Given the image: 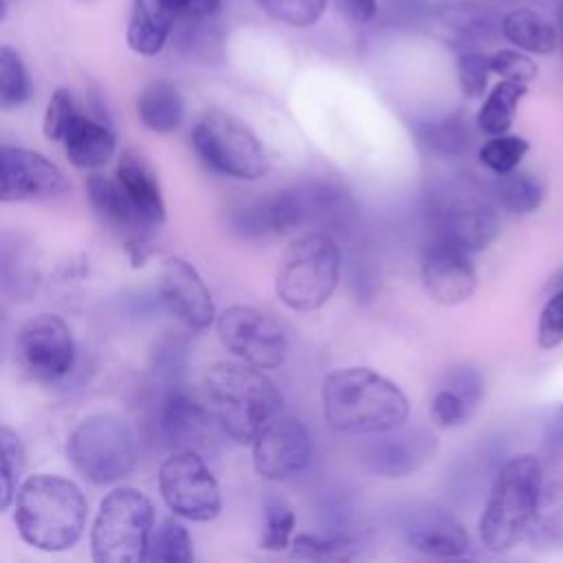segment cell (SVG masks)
Instances as JSON below:
<instances>
[{"label": "cell", "mask_w": 563, "mask_h": 563, "mask_svg": "<svg viewBox=\"0 0 563 563\" xmlns=\"http://www.w3.org/2000/svg\"><path fill=\"white\" fill-rule=\"evenodd\" d=\"M328 427L343 435H374L409 418V398L391 378L372 367H339L321 383Z\"/></svg>", "instance_id": "cell-1"}, {"label": "cell", "mask_w": 563, "mask_h": 563, "mask_svg": "<svg viewBox=\"0 0 563 563\" xmlns=\"http://www.w3.org/2000/svg\"><path fill=\"white\" fill-rule=\"evenodd\" d=\"M86 515L81 488L59 475H33L15 493V528L22 541L37 550L73 548L86 528Z\"/></svg>", "instance_id": "cell-2"}, {"label": "cell", "mask_w": 563, "mask_h": 563, "mask_svg": "<svg viewBox=\"0 0 563 563\" xmlns=\"http://www.w3.org/2000/svg\"><path fill=\"white\" fill-rule=\"evenodd\" d=\"M205 389L222 433L240 444H251L255 433L284 411L275 383L242 361L213 363L205 374Z\"/></svg>", "instance_id": "cell-3"}, {"label": "cell", "mask_w": 563, "mask_h": 563, "mask_svg": "<svg viewBox=\"0 0 563 563\" xmlns=\"http://www.w3.org/2000/svg\"><path fill=\"white\" fill-rule=\"evenodd\" d=\"M541 486L543 471L534 455L521 453L501 464L479 517V539L486 550L506 552L528 537Z\"/></svg>", "instance_id": "cell-4"}, {"label": "cell", "mask_w": 563, "mask_h": 563, "mask_svg": "<svg viewBox=\"0 0 563 563\" xmlns=\"http://www.w3.org/2000/svg\"><path fill=\"white\" fill-rule=\"evenodd\" d=\"M341 277V249L323 231L299 233L284 251L275 277L279 301L297 312H312L328 303Z\"/></svg>", "instance_id": "cell-5"}, {"label": "cell", "mask_w": 563, "mask_h": 563, "mask_svg": "<svg viewBox=\"0 0 563 563\" xmlns=\"http://www.w3.org/2000/svg\"><path fill=\"white\" fill-rule=\"evenodd\" d=\"M431 238L451 242L466 253L488 249L499 235V218L490 198L466 176L442 180L429 194Z\"/></svg>", "instance_id": "cell-6"}, {"label": "cell", "mask_w": 563, "mask_h": 563, "mask_svg": "<svg viewBox=\"0 0 563 563\" xmlns=\"http://www.w3.org/2000/svg\"><path fill=\"white\" fill-rule=\"evenodd\" d=\"M66 455L81 477L106 486L132 473L139 460V438L128 420L95 413L70 431Z\"/></svg>", "instance_id": "cell-7"}, {"label": "cell", "mask_w": 563, "mask_h": 563, "mask_svg": "<svg viewBox=\"0 0 563 563\" xmlns=\"http://www.w3.org/2000/svg\"><path fill=\"white\" fill-rule=\"evenodd\" d=\"M154 526V506L141 490L121 486L101 499L90 545L97 563H139Z\"/></svg>", "instance_id": "cell-8"}, {"label": "cell", "mask_w": 563, "mask_h": 563, "mask_svg": "<svg viewBox=\"0 0 563 563\" xmlns=\"http://www.w3.org/2000/svg\"><path fill=\"white\" fill-rule=\"evenodd\" d=\"M191 143L200 161L235 180H257L268 172V156L257 134L224 110L205 112L194 130Z\"/></svg>", "instance_id": "cell-9"}, {"label": "cell", "mask_w": 563, "mask_h": 563, "mask_svg": "<svg viewBox=\"0 0 563 563\" xmlns=\"http://www.w3.org/2000/svg\"><path fill=\"white\" fill-rule=\"evenodd\" d=\"M271 213L275 235H290L303 231H341L352 213L350 196L321 178H310L290 185L271 196Z\"/></svg>", "instance_id": "cell-10"}, {"label": "cell", "mask_w": 563, "mask_h": 563, "mask_svg": "<svg viewBox=\"0 0 563 563\" xmlns=\"http://www.w3.org/2000/svg\"><path fill=\"white\" fill-rule=\"evenodd\" d=\"M158 488L167 508L183 519L211 521L222 510L220 486L198 453H172L161 466Z\"/></svg>", "instance_id": "cell-11"}, {"label": "cell", "mask_w": 563, "mask_h": 563, "mask_svg": "<svg viewBox=\"0 0 563 563\" xmlns=\"http://www.w3.org/2000/svg\"><path fill=\"white\" fill-rule=\"evenodd\" d=\"M218 336L233 356L257 369H275L288 354L284 328L260 308L229 306L222 310Z\"/></svg>", "instance_id": "cell-12"}, {"label": "cell", "mask_w": 563, "mask_h": 563, "mask_svg": "<svg viewBox=\"0 0 563 563\" xmlns=\"http://www.w3.org/2000/svg\"><path fill=\"white\" fill-rule=\"evenodd\" d=\"M251 446L255 471L271 482H286L303 473L314 457V442L308 427L286 411L273 416L255 433Z\"/></svg>", "instance_id": "cell-13"}, {"label": "cell", "mask_w": 563, "mask_h": 563, "mask_svg": "<svg viewBox=\"0 0 563 563\" xmlns=\"http://www.w3.org/2000/svg\"><path fill=\"white\" fill-rule=\"evenodd\" d=\"M15 356L31 378H62L75 361V341L68 323L51 312L31 317L15 336Z\"/></svg>", "instance_id": "cell-14"}, {"label": "cell", "mask_w": 563, "mask_h": 563, "mask_svg": "<svg viewBox=\"0 0 563 563\" xmlns=\"http://www.w3.org/2000/svg\"><path fill=\"white\" fill-rule=\"evenodd\" d=\"M158 433L167 449L211 455L220 442V424L211 409L196 402L185 391L172 389L163 394L158 411Z\"/></svg>", "instance_id": "cell-15"}, {"label": "cell", "mask_w": 563, "mask_h": 563, "mask_svg": "<svg viewBox=\"0 0 563 563\" xmlns=\"http://www.w3.org/2000/svg\"><path fill=\"white\" fill-rule=\"evenodd\" d=\"M68 189L64 172L44 154L0 145V202L48 200Z\"/></svg>", "instance_id": "cell-16"}, {"label": "cell", "mask_w": 563, "mask_h": 563, "mask_svg": "<svg viewBox=\"0 0 563 563\" xmlns=\"http://www.w3.org/2000/svg\"><path fill=\"white\" fill-rule=\"evenodd\" d=\"M420 279L427 295L440 306H460L477 288V271L471 253L440 238H429L422 249Z\"/></svg>", "instance_id": "cell-17"}, {"label": "cell", "mask_w": 563, "mask_h": 563, "mask_svg": "<svg viewBox=\"0 0 563 563\" xmlns=\"http://www.w3.org/2000/svg\"><path fill=\"white\" fill-rule=\"evenodd\" d=\"M86 191L101 222L123 240V246L132 264L143 266L150 257L154 229L136 213V209L130 205V200L121 191L119 183L108 176L92 174L86 180Z\"/></svg>", "instance_id": "cell-18"}, {"label": "cell", "mask_w": 563, "mask_h": 563, "mask_svg": "<svg viewBox=\"0 0 563 563\" xmlns=\"http://www.w3.org/2000/svg\"><path fill=\"white\" fill-rule=\"evenodd\" d=\"M438 442L424 429L394 427L374 433L363 449V464L369 473L387 479H402L422 468L435 453Z\"/></svg>", "instance_id": "cell-19"}, {"label": "cell", "mask_w": 563, "mask_h": 563, "mask_svg": "<svg viewBox=\"0 0 563 563\" xmlns=\"http://www.w3.org/2000/svg\"><path fill=\"white\" fill-rule=\"evenodd\" d=\"M161 303L185 325L205 330L216 321V306L200 273L183 257H167L158 273Z\"/></svg>", "instance_id": "cell-20"}, {"label": "cell", "mask_w": 563, "mask_h": 563, "mask_svg": "<svg viewBox=\"0 0 563 563\" xmlns=\"http://www.w3.org/2000/svg\"><path fill=\"white\" fill-rule=\"evenodd\" d=\"M402 537L409 548L429 556L455 559L471 550L468 532L453 515L440 508L413 510L402 523Z\"/></svg>", "instance_id": "cell-21"}, {"label": "cell", "mask_w": 563, "mask_h": 563, "mask_svg": "<svg viewBox=\"0 0 563 563\" xmlns=\"http://www.w3.org/2000/svg\"><path fill=\"white\" fill-rule=\"evenodd\" d=\"M484 396V378L475 367L460 365L444 374L431 398V418L442 429L464 424Z\"/></svg>", "instance_id": "cell-22"}, {"label": "cell", "mask_w": 563, "mask_h": 563, "mask_svg": "<svg viewBox=\"0 0 563 563\" xmlns=\"http://www.w3.org/2000/svg\"><path fill=\"white\" fill-rule=\"evenodd\" d=\"M117 183L136 213L152 229H158L165 222V202L158 180L150 163L136 150H125L121 154L117 165Z\"/></svg>", "instance_id": "cell-23"}, {"label": "cell", "mask_w": 563, "mask_h": 563, "mask_svg": "<svg viewBox=\"0 0 563 563\" xmlns=\"http://www.w3.org/2000/svg\"><path fill=\"white\" fill-rule=\"evenodd\" d=\"M431 13L442 26L455 33L462 48H477V44L501 33V20H497L490 7L477 0H438Z\"/></svg>", "instance_id": "cell-24"}, {"label": "cell", "mask_w": 563, "mask_h": 563, "mask_svg": "<svg viewBox=\"0 0 563 563\" xmlns=\"http://www.w3.org/2000/svg\"><path fill=\"white\" fill-rule=\"evenodd\" d=\"M68 161L79 169L103 167L114 154V132L108 123L75 114L62 136Z\"/></svg>", "instance_id": "cell-25"}, {"label": "cell", "mask_w": 563, "mask_h": 563, "mask_svg": "<svg viewBox=\"0 0 563 563\" xmlns=\"http://www.w3.org/2000/svg\"><path fill=\"white\" fill-rule=\"evenodd\" d=\"M176 15L163 0H134L128 44L139 55H156L172 35Z\"/></svg>", "instance_id": "cell-26"}, {"label": "cell", "mask_w": 563, "mask_h": 563, "mask_svg": "<svg viewBox=\"0 0 563 563\" xmlns=\"http://www.w3.org/2000/svg\"><path fill=\"white\" fill-rule=\"evenodd\" d=\"M504 37L523 53L550 55L559 44L556 26L541 13L519 7L508 11L499 24Z\"/></svg>", "instance_id": "cell-27"}, {"label": "cell", "mask_w": 563, "mask_h": 563, "mask_svg": "<svg viewBox=\"0 0 563 563\" xmlns=\"http://www.w3.org/2000/svg\"><path fill=\"white\" fill-rule=\"evenodd\" d=\"M141 123L158 134L178 130L185 114V101L172 81L156 79L143 88L136 101Z\"/></svg>", "instance_id": "cell-28"}, {"label": "cell", "mask_w": 563, "mask_h": 563, "mask_svg": "<svg viewBox=\"0 0 563 563\" xmlns=\"http://www.w3.org/2000/svg\"><path fill=\"white\" fill-rule=\"evenodd\" d=\"M413 136L422 152L438 158H460L471 145V128L462 114L420 121L413 128Z\"/></svg>", "instance_id": "cell-29"}, {"label": "cell", "mask_w": 563, "mask_h": 563, "mask_svg": "<svg viewBox=\"0 0 563 563\" xmlns=\"http://www.w3.org/2000/svg\"><path fill=\"white\" fill-rule=\"evenodd\" d=\"M495 176L497 178L490 187V198L499 209L510 216H528L541 207L543 185L534 174L510 169Z\"/></svg>", "instance_id": "cell-30"}, {"label": "cell", "mask_w": 563, "mask_h": 563, "mask_svg": "<svg viewBox=\"0 0 563 563\" xmlns=\"http://www.w3.org/2000/svg\"><path fill=\"white\" fill-rule=\"evenodd\" d=\"M526 95H528V84H517V81L501 79L488 92L482 108L477 110L475 123H477L479 132H484L486 136L506 134L510 130V125L515 123L517 106Z\"/></svg>", "instance_id": "cell-31"}, {"label": "cell", "mask_w": 563, "mask_h": 563, "mask_svg": "<svg viewBox=\"0 0 563 563\" xmlns=\"http://www.w3.org/2000/svg\"><path fill=\"white\" fill-rule=\"evenodd\" d=\"M143 561H150V563L194 561V541L189 530L174 517H167L158 526H152Z\"/></svg>", "instance_id": "cell-32"}, {"label": "cell", "mask_w": 563, "mask_h": 563, "mask_svg": "<svg viewBox=\"0 0 563 563\" xmlns=\"http://www.w3.org/2000/svg\"><path fill=\"white\" fill-rule=\"evenodd\" d=\"M180 31L176 37L178 48L205 64H213L218 59H222L224 53V31L220 29V24L213 20V15L209 18H189V20H180Z\"/></svg>", "instance_id": "cell-33"}, {"label": "cell", "mask_w": 563, "mask_h": 563, "mask_svg": "<svg viewBox=\"0 0 563 563\" xmlns=\"http://www.w3.org/2000/svg\"><path fill=\"white\" fill-rule=\"evenodd\" d=\"M528 537L543 545H563V482L541 486Z\"/></svg>", "instance_id": "cell-34"}, {"label": "cell", "mask_w": 563, "mask_h": 563, "mask_svg": "<svg viewBox=\"0 0 563 563\" xmlns=\"http://www.w3.org/2000/svg\"><path fill=\"white\" fill-rule=\"evenodd\" d=\"M31 97L33 81L20 53L0 44V110L22 108Z\"/></svg>", "instance_id": "cell-35"}, {"label": "cell", "mask_w": 563, "mask_h": 563, "mask_svg": "<svg viewBox=\"0 0 563 563\" xmlns=\"http://www.w3.org/2000/svg\"><path fill=\"white\" fill-rule=\"evenodd\" d=\"M189 367V343L183 336H165L158 341L152 356V374L156 385H161L167 394L178 389Z\"/></svg>", "instance_id": "cell-36"}, {"label": "cell", "mask_w": 563, "mask_h": 563, "mask_svg": "<svg viewBox=\"0 0 563 563\" xmlns=\"http://www.w3.org/2000/svg\"><path fill=\"white\" fill-rule=\"evenodd\" d=\"M26 464V453L20 435L0 424V512H4L18 493V482Z\"/></svg>", "instance_id": "cell-37"}, {"label": "cell", "mask_w": 563, "mask_h": 563, "mask_svg": "<svg viewBox=\"0 0 563 563\" xmlns=\"http://www.w3.org/2000/svg\"><path fill=\"white\" fill-rule=\"evenodd\" d=\"M354 539L343 532H328V534H312L301 532L295 534L290 541V550L295 556L310 559V561H339L354 556Z\"/></svg>", "instance_id": "cell-38"}, {"label": "cell", "mask_w": 563, "mask_h": 563, "mask_svg": "<svg viewBox=\"0 0 563 563\" xmlns=\"http://www.w3.org/2000/svg\"><path fill=\"white\" fill-rule=\"evenodd\" d=\"M227 227L238 238L260 240L273 235V213H271V196L260 200L240 202L227 211Z\"/></svg>", "instance_id": "cell-39"}, {"label": "cell", "mask_w": 563, "mask_h": 563, "mask_svg": "<svg viewBox=\"0 0 563 563\" xmlns=\"http://www.w3.org/2000/svg\"><path fill=\"white\" fill-rule=\"evenodd\" d=\"M295 510L279 497H268L264 501V530L260 539V548L268 552H282L290 548L295 532Z\"/></svg>", "instance_id": "cell-40"}, {"label": "cell", "mask_w": 563, "mask_h": 563, "mask_svg": "<svg viewBox=\"0 0 563 563\" xmlns=\"http://www.w3.org/2000/svg\"><path fill=\"white\" fill-rule=\"evenodd\" d=\"M530 145L523 136L517 134H497L488 136V141L479 147V163L493 174H504L517 169L528 154Z\"/></svg>", "instance_id": "cell-41"}, {"label": "cell", "mask_w": 563, "mask_h": 563, "mask_svg": "<svg viewBox=\"0 0 563 563\" xmlns=\"http://www.w3.org/2000/svg\"><path fill=\"white\" fill-rule=\"evenodd\" d=\"M271 18L288 26H312L325 9V0H255Z\"/></svg>", "instance_id": "cell-42"}, {"label": "cell", "mask_w": 563, "mask_h": 563, "mask_svg": "<svg viewBox=\"0 0 563 563\" xmlns=\"http://www.w3.org/2000/svg\"><path fill=\"white\" fill-rule=\"evenodd\" d=\"M490 75L488 55L477 48H462L457 57V81L466 97L479 99L486 92Z\"/></svg>", "instance_id": "cell-43"}, {"label": "cell", "mask_w": 563, "mask_h": 563, "mask_svg": "<svg viewBox=\"0 0 563 563\" xmlns=\"http://www.w3.org/2000/svg\"><path fill=\"white\" fill-rule=\"evenodd\" d=\"M488 64H490V73L499 75L501 79L517 81V84H530L539 73L537 64L519 48L517 51L501 48V51L488 55Z\"/></svg>", "instance_id": "cell-44"}, {"label": "cell", "mask_w": 563, "mask_h": 563, "mask_svg": "<svg viewBox=\"0 0 563 563\" xmlns=\"http://www.w3.org/2000/svg\"><path fill=\"white\" fill-rule=\"evenodd\" d=\"M77 114L75 101L66 88H57L46 106L44 112V134L48 141H62L68 123Z\"/></svg>", "instance_id": "cell-45"}, {"label": "cell", "mask_w": 563, "mask_h": 563, "mask_svg": "<svg viewBox=\"0 0 563 563\" xmlns=\"http://www.w3.org/2000/svg\"><path fill=\"white\" fill-rule=\"evenodd\" d=\"M537 341L543 350H552L563 343V288L545 301L539 317Z\"/></svg>", "instance_id": "cell-46"}, {"label": "cell", "mask_w": 563, "mask_h": 563, "mask_svg": "<svg viewBox=\"0 0 563 563\" xmlns=\"http://www.w3.org/2000/svg\"><path fill=\"white\" fill-rule=\"evenodd\" d=\"M424 0H387L385 15L394 24H418L427 15Z\"/></svg>", "instance_id": "cell-47"}, {"label": "cell", "mask_w": 563, "mask_h": 563, "mask_svg": "<svg viewBox=\"0 0 563 563\" xmlns=\"http://www.w3.org/2000/svg\"><path fill=\"white\" fill-rule=\"evenodd\" d=\"M176 15V20L209 18L216 15L222 0H163Z\"/></svg>", "instance_id": "cell-48"}, {"label": "cell", "mask_w": 563, "mask_h": 563, "mask_svg": "<svg viewBox=\"0 0 563 563\" xmlns=\"http://www.w3.org/2000/svg\"><path fill=\"white\" fill-rule=\"evenodd\" d=\"M15 242L9 233H0V286H11L15 275Z\"/></svg>", "instance_id": "cell-49"}, {"label": "cell", "mask_w": 563, "mask_h": 563, "mask_svg": "<svg viewBox=\"0 0 563 563\" xmlns=\"http://www.w3.org/2000/svg\"><path fill=\"white\" fill-rule=\"evenodd\" d=\"M336 4L352 22H358V24L369 22L378 11L376 0H336Z\"/></svg>", "instance_id": "cell-50"}, {"label": "cell", "mask_w": 563, "mask_h": 563, "mask_svg": "<svg viewBox=\"0 0 563 563\" xmlns=\"http://www.w3.org/2000/svg\"><path fill=\"white\" fill-rule=\"evenodd\" d=\"M556 31H559V35L563 37V0H561V4H559V9H556Z\"/></svg>", "instance_id": "cell-51"}, {"label": "cell", "mask_w": 563, "mask_h": 563, "mask_svg": "<svg viewBox=\"0 0 563 563\" xmlns=\"http://www.w3.org/2000/svg\"><path fill=\"white\" fill-rule=\"evenodd\" d=\"M7 18V0H0V20Z\"/></svg>", "instance_id": "cell-52"}, {"label": "cell", "mask_w": 563, "mask_h": 563, "mask_svg": "<svg viewBox=\"0 0 563 563\" xmlns=\"http://www.w3.org/2000/svg\"><path fill=\"white\" fill-rule=\"evenodd\" d=\"M561 286H563V277H561Z\"/></svg>", "instance_id": "cell-53"}, {"label": "cell", "mask_w": 563, "mask_h": 563, "mask_svg": "<svg viewBox=\"0 0 563 563\" xmlns=\"http://www.w3.org/2000/svg\"><path fill=\"white\" fill-rule=\"evenodd\" d=\"M561 413H563V409H561Z\"/></svg>", "instance_id": "cell-54"}]
</instances>
